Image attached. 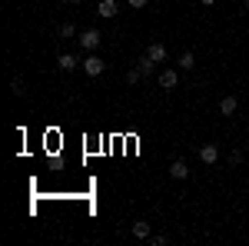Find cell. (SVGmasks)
I'll list each match as a JSON object with an SVG mask.
<instances>
[{"instance_id": "6da1fadb", "label": "cell", "mask_w": 249, "mask_h": 246, "mask_svg": "<svg viewBox=\"0 0 249 246\" xmlns=\"http://www.w3.org/2000/svg\"><path fill=\"white\" fill-rule=\"evenodd\" d=\"M80 67H83V74H87V76H100V74H103V70H107V63H103V60L96 57V54H90V57L83 60Z\"/></svg>"}, {"instance_id": "7a4b0ae2", "label": "cell", "mask_w": 249, "mask_h": 246, "mask_svg": "<svg viewBox=\"0 0 249 246\" xmlns=\"http://www.w3.org/2000/svg\"><path fill=\"white\" fill-rule=\"evenodd\" d=\"M100 30H83V34H80V47H83V50H90V54H93L96 47H100Z\"/></svg>"}, {"instance_id": "3957f363", "label": "cell", "mask_w": 249, "mask_h": 246, "mask_svg": "<svg viewBox=\"0 0 249 246\" xmlns=\"http://www.w3.org/2000/svg\"><path fill=\"white\" fill-rule=\"evenodd\" d=\"M96 14H100L103 20H110V17L120 14V3H116V0H100V3H96Z\"/></svg>"}, {"instance_id": "277c9868", "label": "cell", "mask_w": 249, "mask_h": 246, "mask_svg": "<svg viewBox=\"0 0 249 246\" xmlns=\"http://www.w3.org/2000/svg\"><path fill=\"white\" fill-rule=\"evenodd\" d=\"M199 160H203L206 167H213V163L219 160V147H216V143H206V147H199Z\"/></svg>"}, {"instance_id": "5b68a950", "label": "cell", "mask_w": 249, "mask_h": 246, "mask_svg": "<svg viewBox=\"0 0 249 246\" xmlns=\"http://www.w3.org/2000/svg\"><path fill=\"white\" fill-rule=\"evenodd\" d=\"M80 63H83V60H77L73 54H60V57H57V67L63 70V74H70V70H77Z\"/></svg>"}, {"instance_id": "8992f818", "label": "cell", "mask_w": 249, "mask_h": 246, "mask_svg": "<svg viewBox=\"0 0 249 246\" xmlns=\"http://www.w3.org/2000/svg\"><path fill=\"white\" fill-rule=\"evenodd\" d=\"M170 176L173 180H186V176H190V167H186L183 160H173L170 163Z\"/></svg>"}, {"instance_id": "52a82bcc", "label": "cell", "mask_w": 249, "mask_h": 246, "mask_svg": "<svg viewBox=\"0 0 249 246\" xmlns=\"http://www.w3.org/2000/svg\"><path fill=\"white\" fill-rule=\"evenodd\" d=\"M236 107H239V100H236L232 94L219 100V114H223V116H232V114H236Z\"/></svg>"}, {"instance_id": "ba28073f", "label": "cell", "mask_w": 249, "mask_h": 246, "mask_svg": "<svg viewBox=\"0 0 249 246\" xmlns=\"http://www.w3.org/2000/svg\"><path fill=\"white\" fill-rule=\"evenodd\" d=\"M146 57L153 60V63H163V60H166V47H163V43H150V47H146Z\"/></svg>"}, {"instance_id": "9c48e42d", "label": "cell", "mask_w": 249, "mask_h": 246, "mask_svg": "<svg viewBox=\"0 0 249 246\" xmlns=\"http://www.w3.org/2000/svg\"><path fill=\"white\" fill-rule=\"evenodd\" d=\"M176 83H179V74H176V70H163V74H160V87H163V90H173Z\"/></svg>"}, {"instance_id": "30bf717a", "label": "cell", "mask_w": 249, "mask_h": 246, "mask_svg": "<svg viewBox=\"0 0 249 246\" xmlns=\"http://www.w3.org/2000/svg\"><path fill=\"white\" fill-rule=\"evenodd\" d=\"M133 236H136V240H150V236H153L150 223H146V220H136V223H133Z\"/></svg>"}, {"instance_id": "8fae6325", "label": "cell", "mask_w": 249, "mask_h": 246, "mask_svg": "<svg viewBox=\"0 0 249 246\" xmlns=\"http://www.w3.org/2000/svg\"><path fill=\"white\" fill-rule=\"evenodd\" d=\"M136 67H140V74H143V76H146V74H153V60L146 57V54H143V57L136 60Z\"/></svg>"}, {"instance_id": "7c38bea8", "label": "cell", "mask_w": 249, "mask_h": 246, "mask_svg": "<svg viewBox=\"0 0 249 246\" xmlns=\"http://www.w3.org/2000/svg\"><path fill=\"white\" fill-rule=\"evenodd\" d=\"M193 67H196V57H193L190 50H186V54L179 57V70H193Z\"/></svg>"}, {"instance_id": "4fadbf2b", "label": "cell", "mask_w": 249, "mask_h": 246, "mask_svg": "<svg viewBox=\"0 0 249 246\" xmlns=\"http://www.w3.org/2000/svg\"><path fill=\"white\" fill-rule=\"evenodd\" d=\"M60 37H63V40H73V37H77V27H73V23H63V27H60Z\"/></svg>"}, {"instance_id": "5bb4252c", "label": "cell", "mask_w": 249, "mask_h": 246, "mask_svg": "<svg viewBox=\"0 0 249 246\" xmlns=\"http://www.w3.org/2000/svg\"><path fill=\"white\" fill-rule=\"evenodd\" d=\"M10 90H14V96H23V94H27V87H23V80H20V76H14Z\"/></svg>"}, {"instance_id": "9a60e30c", "label": "cell", "mask_w": 249, "mask_h": 246, "mask_svg": "<svg viewBox=\"0 0 249 246\" xmlns=\"http://www.w3.org/2000/svg\"><path fill=\"white\" fill-rule=\"evenodd\" d=\"M143 80V74H140V67H133V70H126V83H140Z\"/></svg>"}, {"instance_id": "2e32d148", "label": "cell", "mask_w": 249, "mask_h": 246, "mask_svg": "<svg viewBox=\"0 0 249 246\" xmlns=\"http://www.w3.org/2000/svg\"><path fill=\"white\" fill-rule=\"evenodd\" d=\"M230 163H232V167H236V163H243V153L232 150V153H230Z\"/></svg>"}, {"instance_id": "e0dca14e", "label": "cell", "mask_w": 249, "mask_h": 246, "mask_svg": "<svg viewBox=\"0 0 249 246\" xmlns=\"http://www.w3.org/2000/svg\"><path fill=\"white\" fill-rule=\"evenodd\" d=\"M153 243L156 246H166V243H170V236H166V233H160V236H153Z\"/></svg>"}, {"instance_id": "ac0fdd59", "label": "cell", "mask_w": 249, "mask_h": 246, "mask_svg": "<svg viewBox=\"0 0 249 246\" xmlns=\"http://www.w3.org/2000/svg\"><path fill=\"white\" fill-rule=\"evenodd\" d=\"M146 3H150V0H130V7H133V10H143Z\"/></svg>"}, {"instance_id": "d6986e66", "label": "cell", "mask_w": 249, "mask_h": 246, "mask_svg": "<svg viewBox=\"0 0 249 246\" xmlns=\"http://www.w3.org/2000/svg\"><path fill=\"white\" fill-rule=\"evenodd\" d=\"M199 3H203V7H213V3H216V0H199Z\"/></svg>"}, {"instance_id": "ffe728a7", "label": "cell", "mask_w": 249, "mask_h": 246, "mask_svg": "<svg viewBox=\"0 0 249 246\" xmlns=\"http://www.w3.org/2000/svg\"><path fill=\"white\" fill-rule=\"evenodd\" d=\"M63 3H80V0H63Z\"/></svg>"}, {"instance_id": "44dd1931", "label": "cell", "mask_w": 249, "mask_h": 246, "mask_svg": "<svg viewBox=\"0 0 249 246\" xmlns=\"http://www.w3.org/2000/svg\"><path fill=\"white\" fill-rule=\"evenodd\" d=\"M246 7H249V0H246Z\"/></svg>"}]
</instances>
